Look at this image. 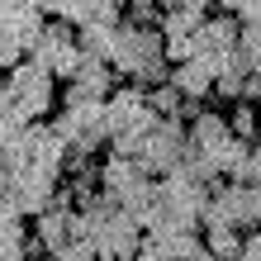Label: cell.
<instances>
[{"label":"cell","mask_w":261,"mask_h":261,"mask_svg":"<svg viewBox=\"0 0 261 261\" xmlns=\"http://www.w3.org/2000/svg\"><path fill=\"white\" fill-rule=\"evenodd\" d=\"M228 138H238L233 133V124H228V114H219V110H199L195 119H190V143L195 147H219V143H228Z\"/></svg>","instance_id":"obj_7"},{"label":"cell","mask_w":261,"mask_h":261,"mask_svg":"<svg viewBox=\"0 0 261 261\" xmlns=\"http://www.w3.org/2000/svg\"><path fill=\"white\" fill-rule=\"evenodd\" d=\"M119 34H124V24H81V29H76V38H81V53H86V57H105V62L114 57Z\"/></svg>","instance_id":"obj_9"},{"label":"cell","mask_w":261,"mask_h":261,"mask_svg":"<svg viewBox=\"0 0 261 261\" xmlns=\"http://www.w3.org/2000/svg\"><path fill=\"white\" fill-rule=\"evenodd\" d=\"M247 219L252 228H261V186H247Z\"/></svg>","instance_id":"obj_16"},{"label":"cell","mask_w":261,"mask_h":261,"mask_svg":"<svg viewBox=\"0 0 261 261\" xmlns=\"http://www.w3.org/2000/svg\"><path fill=\"white\" fill-rule=\"evenodd\" d=\"M110 62H114V71L124 76V81H138V76L152 71L157 62H171V57H166V38H162V29L124 24V34H119Z\"/></svg>","instance_id":"obj_3"},{"label":"cell","mask_w":261,"mask_h":261,"mask_svg":"<svg viewBox=\"0 0 261 261\" xmlns=\"http://www.w3.org/2000/svg\"><path fill=\"white\" fill-rule=\"evenodd\" d=\"M228 124H233V133L242 138V143H261V105L238 100L233 114H228Z\"/></svg>","instance_id":"obj_11"},{"label":"cell","mask_w":261,"mask_h":261,"mask_svg":"<svg viewBox=\"0 0 261 261\" xmlns=\"http://www.w3.org/2000/svg\"><path fill=\"white\" fill-rule=\"evenodd\" d=\"M242 242H247V238H238V228H204V247L214 252V256H233L238 261V252H242Z\"/></svg>","instance_id":"obj_12"},{"label":"cell","mask_w":261,"mask_h":261,"mask_svg":"<svg viewBox=\"0 0 261 261\" xmlns=\"http://www.w3.org/2000/svg\"><path fill=\"white\" fill-rule=\"evenodd\" d=\"M238 261H261V233H252L247 242H242V252H238Z\"/></svg>","instance_id":"obj_17"},{"label":"cell","mask_w":261,"mask_h":261,"mask_svg":"<svg viewBox=\"0 0 261 261\" xmlns=\"http://www.w3.org/2000/svg\"><path fill=\"white\" fill-rule=\"evenodd\" d=\"M71 223H76V209H48V214H38V219H34V252L43 247L48 256H57L76 238Z\"/></svg>","instance_id":"obj_5"},{"label":"cell","mask_w":261,"mask_h":261,"mask_svg":"<svg viewBox=\"0 0 261 261\" xmlns=\"http://www.w3.org/2000/svg\"><path fill=\"white\" fill-rule=\"evenodd\" d=\"M100 261H114V256H100Z\"/></svg>","instance_id":"obj_19"},{"label":"cell","mask_w":261,"mask_h":261,"mask_svg":"<svg viewBox=\"0 0 261 261\" xmlns=\"http://www.w3.org/2000/svg\"><path fill=\"white\" fill-rule=\"evenodd\" d=\"M147 171H143V162L138 157H119V152H110V157L100 162V186L105 190H114V195H124L133 180H143Z\"/></svg>","instance_id":"obj_8"},{"label":"cell","mask_w":261,"mask_h":261,"mask_svg":"<svg viewBox=\"0 0 261 261\" xmlns=\"http://www.w3.org/2000/svg\"><path fill=\"white\" fill-rule=\"evenodd\" d=\"M143 252L157 261H195L204 252V238H199V228H152L143 233Z\"/></svg>","instance_id":"obj_4"},{"label":"cell","mask_w":261,"mask_h":261,"mask_svg":"<svg viewBox=\"0 0 261 261\" xmlns=\"http://www.w3.org/2000/svg\"><path fill=\"white\" fill-rule=\"evenodd\" d=\"M34 57L38 67H48L57 81H76L86 67V53H81V38H76V24L71 19H48V29H43V38L34 43Z\"/></svg>","instance_id":"obj_2"},{"label":"cell","mask_w":261,"mask_h":261,"mask_svg":"<svg viewBox=\"0 0 261 261\" xmlns=\"http://www.w3.org/2000/svg\"><path fill=\"white\" fill-rule=\"evenodd\" d=\"M180 5H186V10H195V14H204V19H209V14L219 10V0H180Z\"/></svg>","instance_id":"obj_18"},{"label":"cell","mask_w":261,"mask_h":261,"mask_svg":"<svg viewBox=\"0 0 261 261\" xmlns=\"http://www.w3.org/2000/svg\"><path fill=\"white\" fill-rule=\"evenodd\" d=\"M147 100H152V110L157 114H180V105H186V95L166 81V86H157V90H147Z\"/></svg>","instance_id":"obj_15"},{"label":"cell","mask_w":261,"mask_h":261,"mask_svg":"<svg viewBox=\"0 0 261 261\" xmlns=\"http://www.w3.org/2000/svg\"><path fill=\"white\" fill-rule=\"evenodd\" d=\"M124 5H128V0H124Z\"/></svg>","instance_id":"obj_20"},{"label":"cell","mask_w":261,"mask_h":261,"mask_svg":"<svg viewBox=\"0 0 261 261\" xmlns=\"http://www.w3.org/2000/svg\"><path fill=\"white\" fill-rule=\"evenodd\" d=\"M199 24H204V14H195V10H186V5H176V10H166L162 14V38L166 43H176V38H195L199 34Z\"/></svg>","instance_id":"obj_10"},{"label":"cell","mask_w":261,"mask_h":261,"mask_svg":"<svg viewBox=\"0 0 261 261\" xmlns=\"http://www.w3.org/2000/svg\"><path fill=\"white\" fill-rule=\"evenodd\" d=\"M233 180H238V186H261V143H252V147H247V157L238 162Z\"/></svg>","instance_id":"obj_14"},{"label":"cell","mask_w":261,"mask_h":261,"mask_svg":"<svg viewBox=\"0 0 261 261\" xmlns=\"http://www.w3.org/2000/svg\"><path fill=\"white\" fill-rule=\"evenodd\" d=\"M214 81H219V76H214V67L199 62V57L171 67V86H176L186 100H209V95H214Z\"/></svg>","instance_id":"obj_6"},{"label":"cell","mask_w":261,"mask_h":261,"mask_svg":"<svg viewBox=\"0 0 261 261\" xmlns=\"http://www.w3.org/2000/svg\"><path fill=\"white\" fill-rule=\"evenodd\" d=\"M53 261H100V242L95 238H71Z\"/></svg>","instance_id":"obj_13"},{"label":"cell","mask_w":261,"mask_h":261,"mask_svg":"<svg viewBox=\"0 0 261 261\" xmlns=\"http://www.w3.org/2000/svg\"><path fill=\"white\" fill-rule=\"evenodd\" d=\"M57 76L48 67H38L34 57L19 62L10 76H5V90H0V110H5V124H38L48 114V105L57 95Z\"/></svg>","instance_id":"obj_1"}]
</instances>
